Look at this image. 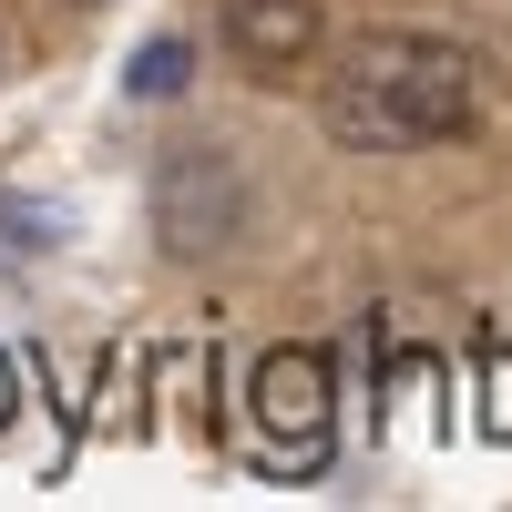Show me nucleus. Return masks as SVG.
I'll return each mask as SVG.
<instances>
[{
  "instance_id": "nucleus-7",
  "label": "nucleus",
  "mask_w": 512,
  "mask_h": 512,
  "mask_svg": "<svg viewBox=\"0 0 512 512\" xmlns=\"http://www.w3.org/2000/svg\"><path fill=\"white\" fill-rule=\"evenodd\" d=\"M21 420V369H11V349H0V431Z\"/></svg>"
},
{
  "instance_id": "nucleus-4",
  "label": "nucleus",
  "mask_w": 512,
  "mask_h": 512,
  "mask_svg": "<svg viewBox=\"0 0 512 512\" xmlns=\"http://www.w3.org/2000/svg\"><path fill=\"white\" fill-rule=\"evenodd\" d=\"M226 52L256 72H297L318 52V0H226Z\"/></svg>"
},
{
  "instance_id": "nucleus-6",
  "label": "nucleus",
  "mask_w": 512,
  "mask_h": 512,
  "mask_svg": "<svg viewBox=\"0 0 512 512\" xmlns=\"http://www.w3.org/2000/svg\"><path fill=\"white\" fill-rule=\"evenodd\" d=\"M185 72H195V41L164 31V41H144V52H134V93H144V103H175Z\"/></svg>"
},
{
  "instance_id": "nucleus-5",
  "label": "nucleus",
  "mask_w": 512,
  "mask_h": 512,
  "mask_svg": "<svg viewBox=\"0 0 512 512\" xmlns=\"http://www.w3.org/2000/svg\"><path fill=\"white\" fill-rule=\"evenodd\" d=\"M72 236L62 205H31V195H0V256H52Z\"/></svg>"
},
{
  "instance_id": "nucleus-2",
  "label": "nucleus",
  "mask_w": 512,
  "mask_h": 512,
  "mask_svg": "<svg viewBox=\"0 0 512 512\" xmlns=\"http://www.w3.org/2000/svg\"><path fill=\"white\" fill-rule=\"evenodd\" d=\"M154 226H164L175 256H216V246L246 226V175H236L216 144L164 154V175H154Z\"/></svg>"
},
{
  "instance_id": "nucleus-3",
  "label": "nucleus",
  "mask_w": 512,
  "mask_h": 512,
  "mask_svg": "<svg viewBox=\"0 0 512 512\" xmlns=\"http://www.w3.org/2000/svg\"><path fill=\"white\" fill-rule=\"evenodd\" d=\"M246 410H256V431H277L287 451H328V410H338L328 349H267V359H256Z\"/></svg>"
},
{
  "instance_id": "nucleus-1",
  "label": "nucleus",
  "mask_w": 512,
  "mask_h": 512,
  "mask_svg": "<svg viewBox=\"0 0 512 512\" xmlns=\"http://www.w3.org/2000/svg\"><path fill=\"white\" fill-rule=\"evenodd\" d=\"M472 103H482V72L441 31H359L328 72V134L359 154L451 144V134H472Z\"/></svg>"
}]
</instances>
